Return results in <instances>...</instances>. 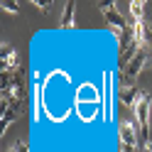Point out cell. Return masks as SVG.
<instances>
[{
	"label": "cell",
	"mask_w": 152,
	"mask_h": 152,
	"mask_svg": "<svg viewBox=\"0 0 152 152\" xmlns=\"http://www.w3.org/2000/svg\"><path fill=\"white\" fill-rule=\"evenodd\" d=\"M150 64H152V49L145 47V49H140L135 56H132V61L128 66H123V69H120V74L125 76V81H128V86L135 83V79L140 76L142 69H150Z\"/></svg>",
	"instance_id": "obj_1"
},
{
	"label": "cell",
	"mask_w": 152,
	"mask_h": 152,
	"mask_svg": "<svg viewBox=\"0 0 152 152\" xmlns=\"http://www.w3.org/2000/svg\"><path fill=\"white\" fill-rule=\"evenodd\" d=\"M86 96L88 101H96L98 98V93H96V88H93V83H83V86L79 88V98H83Z\"/></svg>",
	"instance_id": "obj_8"
},
{
	"label": "cell",
	"mask_w": 152,
	"mask_h": 152,
	"mask_svg": "<svg viewBox=\"0 0 152 152\" xmlns=\"http://www.w3.org/2000/svg\"><path fill=\"white\" fill-rule=\"evenodd\" d=\"M120 152H140L135 145H123V142H120Z\"/></svg>",
	"instance_id": "obj_15"
},
{
	"label": "cell",
	"mask_w": 152,
	"mask_h": 152,
	"mask_svg": "<svg viewBox=\"0 0 152 152\" xmlns=\"http://www.w3.org/2000/svg\"><path fill=\"white\" fill-rule=\"evenodd\" d=\"M34 5L39 7L42 12H49V10H52V3H49V0H34Z\"/></svg>",
	"instance_id": "obj_10"
},
{
	"label": "cell",
	"mask_w": 152,
	"mask_h": 152,
	"mask_svg": "<svg viewBox=\"0 0 152 152\" xmlns=\"http://www.w3.org/2000/svg\"><path fill=\"white\" fill-rule=\"evenodd\" d=\"M150 108H152V98H150V93L140 91V96H137V101H135V106H132V113H135V120L140 123V125H145V128H147V123H150Z\"/></svg>",
	"instance_id": "obj_2"
},
{
	"label": "cell",
	"mask_w": 152,
	"mask_h": 152,
	"mask_svg": "<svg viewBox=\"0 0 152 152\" xmlns=\"http://www.w3.org/2000/svg\"><path fill=\"white\" fill-rule=\"evenodd\" d=\"M147 7H152V5H147Z\"/></svg>",
	"instance_id": "obj_16"
},
{
	"label": "cell",
	"mask_w": 152,
	"mask_h": 152,
	"mask_svg": "<svg viewBox=\"0 0 152 152\" xmlns=\"http://www.w3.org/2000/svg\"><path fill=\"white\" fill-rule=\"evenodd\" d=\"M15 49H12V44H7V42H3V49H0V59H5V56H10Z\"/></svg>",
	"instance_id": "obj_11"
},
{
	"label": "cell",
	"mask_w": 152,
	"mask_h": 152,
	"mask_svg": "<svg viewBox=\"0 0 152 152\" xmlns=\"http://www.w3.org/2000/svg\"><path fill=\"white\" fill-rule=\"evenodd\" d=\"M74 12H76V3L69 0V3L64 5V12H61V27H74Z\"/></svg>",
	"instance_id": "obj_6"
},
{
	"label": "cell",
	"mask_w": 152,
	"mask_h": 152,
	"mask_svg": "<svg viewBox=\"0 0 152 152\" xmlns=\"http://www.w3.org/2000/svg\"><path fill=\"white\" fill-rule=\"evenodd\" d=\"M145 47L152 49V27H145Z\"/></svg>",
	"instance_id": "obj_12"
},
{
	"label": "cell",
	"mask_w": 152,
	"mask_h": 152,
	"mask_svg": "<svg viewBox=\"0 0 152 152\" xmlns=\"http://www.w3.org/2000/svg\"><path fill=\"white\" fill-rule=\"evenodd\" d=\"M120 142L123 145H135L137 147V132H135V125L128 120L120 123Z\"/></svg>",
	"instance_id": "obj_3"
},
{
	"label": "cell",
	"mask_w": 152,
	"mask_h": 152,
	"mask_svg": "<svg viewBox=\"0 0 152 152\" xmlns=\"http://www.w3.org/2000/svg\"><path fill=\"white\" fill-rule=\"evenodd\" d=\"M98 7H101V12H108V10H115V3H98Z\"/></svg>",
	"instance_id": "obj_13"
},
{
	"label": "cell",
	"mask_w": 152,
	"mask_h": 152,
	"mask_svg": "<svg viewBox=\"0 0 152 152\" xmlns=\"http://www.w3.org/2000/svg\"><path fill=\"white\" fill-rule=\"evenodd\" d=\"M0 5H3V10H5V12H10V15H17V10H20L15 0H3Z\"/></svg>",
	"instance_id": "obj_9"
},
{
	"label": "cell",
	"mask_w": 152,
	"mask_h": 152,
	"mask_svg": "<svg viewBox=\"0 0 152 152\" xmlns=\"http://www.w3.org/2000/svg\"><path fill=\"white\" fill-rule=\"evenodd\" d=\"M12 150H15V152H30V147H27L22 140H20V142H15V145H12Z\"/></svg>",
	"instance_id": "obj_14"
},
{
	"label": "cell",
	"mask_w": 152,
	"mask_h": 152,
	"mask_svg": "<svg viewBox=\"0 0 152 152\" xmlns=\"http://www.w3.org/2000/svg\"><path fill=\"white\" fill-rule=\"evenodd\" d=\"M103 15H106V22H108V25H113V30H115V32L125 30V27L130 25V22H125V17H123L118 10H108V12H103Z\"/></svg>",
	"instance_id": "obj_5"
},
{
	"label": "cell",
	"mask_w": 152,
	"mask_h": 152,
	"mask_svg": "<svg viewBox=\"0 0 152 152\" xmlns=\"http://www.w3.org/2000/svg\"><path fill=\"white\" fill-rule=\"evenodd\" d=\"M145 3L142 0H132L130 3V15H132V22H142L145 20Z\"/></svg>",
	"instance_id": "obj_7"
},
{
	"label": "cell",
	"mask_w": 152,
	"mask_h": 152,
	"mask_svg": "<svg viewBox=\"0 0 152 152\" xmlns=\"http://www.w3.org/2000/svg\"><path fill=\"white\" fill-rule=\"evenodd\" d=\"M137 96H140V88H137V86H123V88H120V93H118L120 103H123V106H130V108L135 106Z\"/></svg>",
	"instance_id": "obj_4"
}]
</instances>
